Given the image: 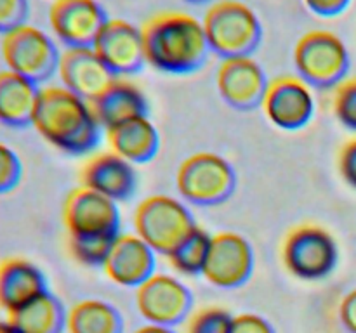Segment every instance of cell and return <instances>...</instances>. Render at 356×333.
<instances>
[{
  "mask_svg": "<svg viewBox=\"0 0 356 333\" xmlns=\"http://www.w3.org/2000/svg\"><path fill=\"white\" fill-rule=\"evenodd\" d=\"M316 101L313 87L299 75H282L270 80L261 101V110L273 127L299 130L315 114Z\"/></svg>",
  "mask_w": 356,
  "mask_h": 333,
  "instance_id": "30bf717a",
  "label": "cell"
},
{
  "mask_svg": "<svg viewBox=\"0 0 356 333\" xmlns=\"http://www.w3.org/2000/svg\"><path fill=\"white\" fill-rule=\"evenodd\" d=\"M117 234L68 236V250L73 259L87 267H103Z\"/></svg>",
  "mask_w": 356,
  "mask_h": 333,
  "instance_id": "484cf974",
  "label": "cell"
},
{
  "mask_svg": "<svg viewBox=\"0 0 356 333\" xmlns=\"http://www.w3.org/2000/svg\"><path fill=\"white\" fill-rule=\"evenodd\" d=\"M104 135L110 151L131 162L132 165L149 162L155 158L160 148V134L148 114L106 128Z\"/></svg>",
  "mask_w": 356,
  "mask_h": 333,
  "instance_id": "ffe728a7",
  "label": "cell"
},
{
  "mask_svg": "<svg viewBox=\"0 0 356 333\" xmlns=\"http://www.w3.org/2000/svg\"><path fill=\"white\" fill-rule=\"evenodd\" d=\"M59 85L94 103L118 78L92 47H65L59 56Z\"/></svg>",
  "mask_w": 356,
  "mask_h": 333,
  "instance_id": "9a60e30c",
  "label": "cell"
},
{
  "mask_svg": "<svg viewBox=\"0 0 356 333\" xmlns=\"http://www.w3.org/2000/svg\"><path fill=\"white\" fill-rule=\"evenodd\" d=\"M254 271V250L249 239L235 231L212 234L211 250L202 276L218 288L232 290L249 281Z\"/></svg>",
  "mask_w": 356,
  "mask_h": 333,
  "instance_id": "7c38bea8",
  "label": "cell"
},
{
  "mask_svg": "<svg viewBox=\"0 0 356 333\" xmlns=\"http://www.w3.org/2000/svg\"><path fill=\"white\" fill-rule=\"evenodd\" d=\"M212 234L200 225L193 229L172 252L167 255L170 267L183 276H197L204 271L211 250Z\"/></svg>",
  "mask_w": 356,
  "mask_h": 333,
  "instance_id": "d4e9b609",
  "label": "cell"
},
{
  "mask_svg": "<svg viewBox=\"0 0 356 333\" xmlns=\"http://www.w3.org/2000/svg\"><path fill=\"white\" fill-rule=\"evenodd\" d=\"M40 87L31 80L10 71H0V123L7 127L31 125Z\"/></svg>",
  "mask_w": 356,
  "mask_h": 333,
  "instance_id": "7402d4cb",
  "label": "cell"
},
{
  "mask_svg": "<svg viewBox=\"0 0 356 333\" xmlns=\"http://www.w3.org/2000/svg\"><path fill=\"white\" fill-rule=\"evenodd\" d=\"M351 0H302V6L318 17H336L350 7Z\"/></svg>",
  "mask_w": 356,
  "mask_h": 333,
  "instance_id": "d6a6232c",
  "label": "cell"
},
{
  "mask_svg": "<svg viewBox=\"0 0 356 333\" xmlns=\"http://www.w3.org/2000/svg\"><path fill=\"white\" fill-rule=\"evenodd\" d=\"M110 17L97 0H52L49 24L65 47H92Z\"/></svg>",
  "mask_w": 356,
  "mask_h": 333,
  "instance_id": "4fadbf2b",
  "label": "cell"
},
{
  "mask_svg": "<svg viewBox=\"0 0 356 333\" xmlns=\"http://www.w3.org/2000/svg\"><path fill=\"white\" fill-rule=\"evenodd\" d=\"M28 0H0V33L14 30L26 23Z\"/></svg>",
  "mask_w": 356,
  "mask_h": 333,
  "instance_id": "f546056e",
  "label": "cell"
},
{
  "mask_svg": "<svg viewBox=\"0 0 356 333\" xmlns=\"http://www.w3.org/2000/svg\"><path fill=\"white\" fill-rule=\"evenodd\" d=\"M7 321L19 333H63L66 330V309L47 290L30 304L7 314Z\"/></svg>",
  "mask_w": 356,
  "mask_h": 333,
  "instance_id": "603a6c76",
  "label": "cell"
},
{
  "mask_svg": "<svg viewBox=\"0 0 356 333\" xmlns=\"http://www.w3.org/2000/svg\"><path fill=\"white\" fill-rule=\"evenodd\" d=\"M339 260V246L327 229L301 224L292 229L282 245V262L287 273L302 281L329 276Z\"/></svg>",
  "mask_w": 356,
  "mask_h": 333,
  "instance_id": "52a82bcc",
  "label": "cell"
},
{
  "mask_svg": "<svg viewBox=\"0 0 356 333\" xmlns=\"http://www.w3.org/2000/svg\"><path fill=\"white\" fill-rule=\"evenodd\" d=\"M202 24L209 49L221 59L252 56L263 38V24L256 10L240 0L209 3Z\"/></svg>",
  "mask_w": 356,
  "mask_h": 333,
  "instance_id": "3957f363",
  "label": "cell"
},
{
  "mask_svg": "<svg viewBox=\"0 0 356 333\" xmlns=\"http://www.w3.org/2000/svg\"><path fill=\"white\" fill-rule=\"evenodd\" d=\"M47 291V281L37 264L24 257L0 260V309L6 314L17 311Z\"/></svg>",
  "mask_w": 356,
  "mask_h": 333,
  "instance_id": "d6986e66",
  "label": "cell"
},
{
  "mask_svg": "<svg viewBox=\"0 0 356 333\" xmlns=\"http://www.w3.org/2000/svg\"><path fill=\"white\" fill-rule=\"evenodd\" d=\"M270 80L252 56H236L219 61L216 87L226 104L240 111L261 106Z\"/></svg>",
  "mask_w": 356,
  "mask_h": 333,
  "instance_id": "5bb4252c",
  "label": "cell"
},
{
  "mask_svg": "<svg viewBox=\"0 0 356 333\" xmlns=\"http://www.w3.org/2000/svg\"><path fill=\"white\" fill-rule=\"evenodd\" d=\"M190 3H197V6H202V3H212L214 0H186Z\"/></svg>",
  "mask_w": 356,
  "mask_h": 333,
  "instance_id": "8d00e7d4",
  "label": "cell"
},
{
  "mask_svg": "<svg viewBox=\"0 0 356 333\" xmlns=\"http://www.w3.org/2000/svg\"><path fill=\"white\" fill-rule=\"evenodd\" d=\"M0 54L7 69L38 85L58 73L61 52L44 30L24 23L2 35Z\"/></svg>",
  "mask_w": 356,
  "mask_h": 333,
  "instance_id": "ba28073f",
  "label": "cell"
},
{
  "mask_svg": "<svg viewBox=\"0 0 356 333\" xmlns=\"http://www.w3.org/2000/svg\"><path fill=\"white\" fill-rule=\"evenodd\" d=\"M141 33L146 62L162 73L197 71L211 52L202 21L184 10L153 14L141 26Z\"/></svg>",
  "mask_w": 356,
  "mask_h": 333,
  "instance_id": "6da1fadb",
  "label": "cell"
},
{
  "mask_svg": "<svg viewBox=\"0 0 356 333\" xmlns=\"http://www.w3.org/2000/svg\"><path fill=\"white\" fill-rule=\"evenodd\" d=\"M298 75L313 89H334L350 71V52L337 33L329 30L306 31L294 45Z\"/></svg>",
  "mask_w": 356,
  "mask_h": 333,
  "instance_id": "5b68a950",
  "label": "cell"
},
{
  "mask_svg": "<svg viewBox=\"0 0 356 333\" xmlns=\"http://www.w3.org/2000/svg\"><path fill=\"white\" fill-rule=\"evenodd\" d=\"M63 222L68 236H106L120 232L117 201L90 187L72 189L63 205Z\"/></svg>",
  "mask_w": 356,
  "mask_h": 333,
  "instance_id": "8fae6325",
  "label": "cell"
},
{
  "mask_svg": "<svg viewBox=\"0 0 356 333\" xmlns=\"http://www.w3.org/2000/svg\"><path fill=\"white\" fill-rule=\"evenodd\" d=\"M82 186L90 187L118 203L129 200L138 187L134 165L113 151L96 153L90 156L80 172Z\"/></svg>",
  "mask_w": 356,
  "mask_h": 333,
  "instance_id": "ac0fdd59",
  "label": "cell"
},
{
  "mask_svg": "<svg viewBox=\"0 0 356 333\" xmlns=\"http://www.w3.org/2000/svg\"><path fill=\"white\" fill-rule=\"evenodd\" d=\"M236 186L232 163L218 153L198 151L184 158L176 172L177 193L191 205H218L228 200Z\"/></svg>",
  "mask_w": 356,
  "mask_h": 333,
  "instance_id": "8992f818",
  "label": "cell"
},
{
  "mask_svg": "<svg viewBox=\"0 0 356 333\" xmlns=\"http://www.w3.org/2000/svg\"><path fill=\"white\" fill-rule=\"evenodd\" d=\"M23 163L13 148L0 141V194L9 193L19 184Z\"/></svg>",
  "mask_w": 356,
  "mask_h": 333,
  "instance_id": "f1b7e54d",
  "label": "cell"
},
{
  "mask_svg": "<svg viewBox=\"0 0 356 333\" xmlns=\"http://www.w3.org/2000/svg\"><path fill=\"white\" fill-rule=\"evenodd\" d=\"M92 49L117 76L138 73L146 62L141 28L120 17L106 21Z\"/></svg>",
  "mask_w": 356,
  "mask_h": 333,
  "instance_id": "2e32d148",
  "label": "cell"
},
{
  "mask_svg": "<svg viewBox=\"0 0 356 333\" xmlns=\"http://www.w3.org/2000/svg\"><path fill=\"white\" fill-rule=\"evenodd\" d=\"M156 252L136 232H118L103 264L108 280L118 287L138 288L155 271Z\"/></svg>",
  "mask_w": 356,
  "mask_h": 333,
  "instance_id": "e0dca14e",
  "label": "cell"
},
{
  "mask_svg": "<svg viewBox=\"0 0 356 333\" xmlns=\"http://www.w3.org/2000/svg\"><path fill=\"white\" fill-rule=\"evenodd\" d=\"M232 333H277L273 325L256 312H242L233 316Z\"/></svg>",
  "mask_w": 356,
  "mask_h": 333,
  "instance_id": "4dcf8cb0",
  "label": "cell"
},
{
  "mask_svg": "<svg viewBox=\"0 0 356 333\" xmlns=\"http://www.w3.org/2000/svg\"><path fill=\"white\" fill-rule=\"evenodd\" d=\"M103 130L132 118L148 114V101L143 90L125 76H118L92 103Z\"/></svg>",
  "mask_w": 356,
  "mask_h": 333,
  "instance_id": "44dd1931",
  "label": "cell"
},
{
  "mask_svg": "<svg viewBox=\"0 0 356 333\" xmlns=\"http://www.w3.org/2000/svg\"><path fill=\"white\" fill-rule=\"evenodd\" d=\"M132 222L136 234L165 257L197 228L190 208L169 194H152L139 201Z\"/></svg>",
  "mask_w": 356,
  "mask_h": 333,
  "instance_id": "277c9868",
  "label": "cell"
},
{
  "mask_svg": "<svg viewBox=\"0 0 356 333\" xmlns=\"http://www.w3.org/2000/svg\"><path fill=\"white\" fill-rule=\"evenodd\" d=\"M339 319L350 333H356V288L348 291L339 304Z\"/></svg>",
  "mask_w": 356,
  "mask_h": 333,
  "instance_id": "836d02e7",
  "label": "cell"
},
{
  "mask_svg": "<svg viewBox=\"0 0 356 333\" xmlns=\"http://www.w3.org/2000/svg\"><path fill=\"white\" fill-rule=\"evenodd\" d=\"M332 111L344 128L356 132V76H346L334 87Z\"/></svg>",
  "mask_w": 356,
  "mask_h": 333,
  "instance_id": "83f0119b",
  "label": "cell"
},
{
  "mask_svg": "<svg viewBox=\"0 0 356 333\" xmlns=\"http://www.w3.org/2000/svg\"><path fill=\"white\" fill-rule=\"evenodd\" d=\"M31 125L45 142L68 155L92 151L103 130L92 103L63 85L40 87Z\"/></svg>",
  "mask_w": 356,
  "mask_h": 333,
  "instance_id": "7a4b0ae2",
  "label": "cell"
},
{
  "mask_svg": "<svg viewBox=\"0 0 356 333\" xmlns=\"http://www.w3.org/2000/svg\"><path fill=\"white\" fill-rule=\"evenodd\" d=\"M233 316L226 309L204 307L188 316L186 333H232Z\"/></svg>",
  "mask_w": 356,
  "mask_h": 333,
  "instance_id": "4316f807",
  "label": "cell"
},
{
  "mask_svg": "<svg viewBox=\"0 0 356 333\" xmlns=\"http://www.w3.org/2000/svg\"><path fill=\"white\" fill-rule=\"evenodd\" d=\"M68 333H124V319L113 304L83 298L66 311Z\"/></svg>",
  "mask_w": 356,
  "mask_h": 333,
  "instance_id": "cb8c5ba5",
  "label": "cell"
},
{
  "mask_svg": "<svg viewBox=\"0 0 356 333\" xmlns=\"http://www.w3.org/2000/svg\"><path fill=\"white\" fill-rule=\"evenodd\" d=\"M136 309L146 323L176 326L188 319L193 307L191 291L179 278L153 273L136 288Z\"/></svg>",
  "mask_w": 356,
  "mask_h": 333,
  "instance_id": "9c48e42d",
  "label": "cell"
},
{
  "mask_svg": "<svg viewBox=\"0 0 356 333\" xmlns=\"http://www.w3.org/2000/svg\"><path fill=\"white\" fill-rule=\"evenodd\" d=\"M0 333H19L9 321H0Z\"/></svg>",
  "mask_w": 356,
  "mask_h": 333,
  "instance_id": "d590c367",
  "label": "cell"
},
{
  "mask_svg": "<svg viewBox=\"0 0 356 333\" xmlns=\"http://www.w3.org/2000/svg\"><path fill=\"white\" fill-rule=\"evenodd\" d=\"M337 169L344 182L356 189V137H351L343 144L337 158Z\"/></svg>",
  "mask_w": 356,
  "mask_h": 333,
  "instance_id": "1f68e13d",
  "label": "cell"
},
{
  "mask_svg": "<svg viewBox=\"0 0 356 333\" xmlns=\"http://www.w3.org/2000/svg\"><path fill=\"white\" fill-rule=\"evenodd\" d=\"M132 333H176L172 326H162V325H153V323H146V325L136 328Z\"/></svg>",
  "mask_w": 356,
  "mask_h": 333,
  "instance_id": "e575fe53",
  "label": "cell"
}]
</instances>
